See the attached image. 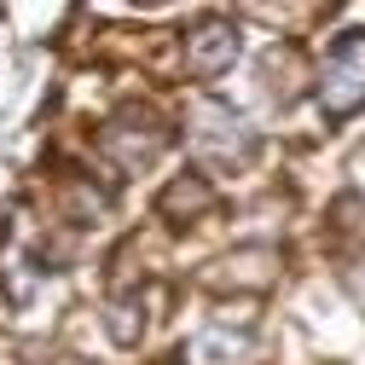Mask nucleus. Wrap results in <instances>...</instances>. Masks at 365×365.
I'll return each mask as SVG.
<instances>
[{
    "mask_svg": "<svg viewBox=\"0 0 365 365\" xmlns=\"http://www.w3.org/2000/svg\"><path fill=\"white\" fill-rule=\"evenodd\" d=\"M365 105V35H342L319 64V110L331 122H348Z\"/></svg>",
    "mask_w": 365,
    "mask_h": 365,
    "instance_id": "obj_1",
    "label": "nucleus"
},
{
    "mask_svg": "<svg viewBox=\"0 0 365 365\" xmlns=\"http://www.w3.org/2000/svg\"><path fill=\"white\" fill-rule=\"evenodd\" d=\"M99 145H105L122 168H145V163H157V157H163L168 128H163L151 110H122V116H110V128L99 133Z\"/></svg>",
    "mask_w": 365,
    "mask_h": 365,
    "instance_id": "obj_2",
    "label": "nucleus"
},
{
    "mask_svg": "<svg viewBox=\"0 0 365 365\" xmlns=\"http://www.w3.org/2000/svg\"><path fill=\"white\" fill-rule=\"evenodd\" d=\"M197 151L215 157V163H250L255 140H250V128L238 110H226V105H197Z\"/></svg>",
    "mask_w": 365,
    "mask_h": 365,
    "instance_id": "obj_3",
    "label": "nucleus"
},
{
    "mask_svg": "<svg viewBox=\"0 0 365 365\" xmlns=\"http://www.w3.org/2000/svg\"><path fill=\"white\" fill-rule=\"evenodd\" d=\"M238 58V24H226V18H209L186 35V70L192 76H220V70H232Z\"/></svg>",
    "mask_w": 365,
    "mask_h": 365,
    "instance_id": "obj_4",
    "label": "nucleus"
},
{
    "mask_svg": "<svg viewBox=\"0 0 365 365\" xmlns=\"http://www.w3.org/2000/svg\"><path fill=\"white\" fill-rule=\"evenodd\" d=\"M215 209V192L203 186V180H174V186L163 192V215H209Z\"/></svg>",
    "mask_w": 365,
    "mask_h": 365,
    "instance_id": "obj_5",
    "label": "nucleus"
}]
</instances>
